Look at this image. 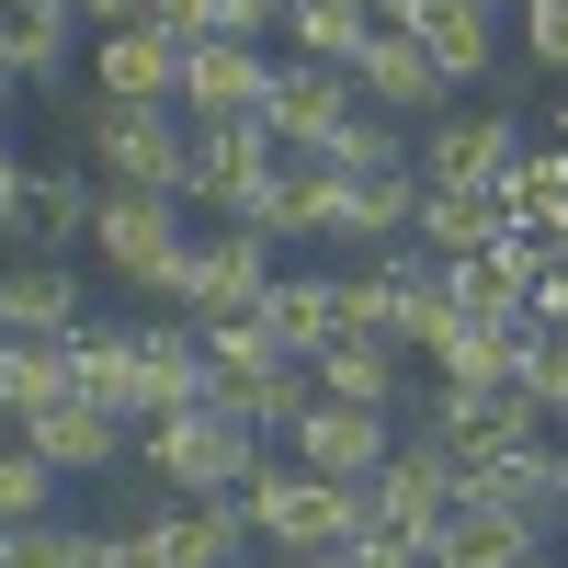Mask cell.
Instances as JSON below:
<instances>
[{
    "label": "cell",
    "mask_w": 568,
    "mask_h": 568,
    "mask_svg": "<svg viewBox=\"0 0 568 568\" xmlns=\"http://www.w3.org/2000/svg\"><path fill=\"white\" fill-rule=\"evenodd\" d=\"M136 466L149 478H171L182 500H240L251 478H262V433L240 409H216V398H194V409H160V420H136Z\"/></svg>",
    "instance_id": "6da1fadb"
},
{
    "label": "cell",
    "mask_w": 568,
    "mask_h": 568,
    "mask_svg": "<svg viewBox=\"0 0 568 568\" xmlns=\"http://www.w3.org/2000/svg\"><path fill=\"white\" fill-rule=\"evenodd\" d=\"M205 364H216V409H240L251 433H296V409L318 398L307 353L273 342L262 318H205Z\"/></svg>",
    "instance_id": "7a4b0ae2"
},
{
    "label": "cell",
    "mask_w": 568,
    "mask_h": 568,
    "mask_svg": "<svg viewBox=\"0 0 568 568\" xmlns=\"http://www.w3.org/2000/svg\"><path fill=\"white\" fill-rule=\"evenodd\" d=\"M91 171L114 194H182L194 205V114L182 103H91Z\"/></svg>",
    "instance_id": "3957f363"
},
{
    "label": "cell",
    "mask_w": 568,
    "mask_h": 568,
    "mask_svg": "<svg viewBox=\"0 0 568 568\" xmlns=\"http://www.w3.org/2000/svg\"><path fill=\"white\" fill-rule=\"evenodd\" d=\"M240 500H251V535H262V546H353V535L375 524V511H364V489L318 478V466H296V455H284V466H262Z\"/></svg>",
    "instance_id": "277c9868"
},
{
    "label": "cell",
    "mask_w": 568,
    "mask_h": 568,
    "mask_svg": "<svg viewBox=\"0 0 568 568\" xmlns=\"http://www.w3.org/2000/svg\"><path fill=\"white\" fill-rule=\"evenodd\" d=\"M273 284H284V273H273V240H262V227H216V240H194V251L171 262L160 296L194 307V329H205V318H262Z\"/></svg>",
    "instance_id": "5b68a950"
},
{
    "label": "cell",
    "mask_w": 568,
    "mask_h": 568,
    "mask_svg": "<svg viewBox=\"0 0 568 568\" xmlns=\"http://www.w3.org/2000/svg\"><path fill=\"white\" fill-rule=\"evenodd\" d=\"M455 500H466V478H455V444L433 433V420H420V433L375 466V489H364V511H375L387 535H409V546H433V535L455 524Z\"/></svg>",
    "instance_id": "8992f818"
},
{
    "label": "cell",
    "mask_w": 568,
    "mask_h": 568,
    "mask_svg": "<svg viewBox=\"0 0 568 568\" xmlns=\"http://www.w3.org/2000/svg\"><path fill=\"white\" fill-rule=\"evenodd\" d=\"M91 251H103V273H114V284H149V296H160L171 262L194 251V240H182V194H114V182H103Z\"/></svg>",
    "instance_id": "52a82bcc"
},
{
    "label": "cell",
    "mask_w": 568,
    "mask_h": 568,
    "mask_svg": "<svg viewBox=\"0 0 568 568\" xmlns=\"http://www.w3.org/2000/svg\"><path fill=\"white\" fill-rule=\"evenodd\" d=\"M353 114H364V80H353V69H329V58H284V69H273V103H262V125H273L296 160H329Z\"/></svg>",
    "instance_id": "ba28073f"
},
{
    "label": "cell",
    "mask_w": 568,
    "mask_h": 568,
    "mask_svg": "<svg viewBox=\"0 0 568 568\" xmlns=\"http://www.w3.org/2000/svg\"><path fill=\"white\" fill-rule=\"evenodd\" d=\"M296 160L284 136L262 125V114H216V125H194V205H216V216H240L262 182Z\"/></svg>",
    "instance_id": "9c48e42d"
},
{
    "label": "cell",
    "mask_w": 568,
    "mask_h": 568,
    "mask_svg": "<svg viewBox=\"0 0 568 568\" xmlns=\"http://www.w3.org/2000/svg\"><path fill=\"white\" fill-rule=\"evenodd\" d=\"M284 444H296V466H318V478H342V489H375V466L398 455L387 409H353V398H307Z\"/></svg>",
    "instance_id": "30bf717a"
},
{
    "label": "cell",
    "mask_w": 568,
    "mask_h": 568,
    "mask_svg": "<svg viewBox=\"0 0 568 568\" xmlns=\"http://www.w3.org/2000/svg\"><path fill=\"white\" fill-rule=\"evenodd\" d=\"M91 216H103V182L69 171V160H23L12 205H0V227H12L23 251H69V240H91Z\"/></svg>",
    "instance_id": "8fae6325"
},
{
    "label": "cell",
    "mask_w": 568,
    "mask_h": 568,
    "mask_svg": "<svg viewBox=\"0 0 568 568\" xmlns=\"http://www.w3.org/2000/svg\"><path fill=\"white\" fill-rule=\"evenodd\" d=\"M353 80H364V103H375V114H398V125H433V114L455 103V80L433 69V45H420L409 23H375V45L353 58Z\"/></svg>",
    "instance_id": "7c38bea8"
},
{
    "label": "cell",
    "mask_w": 568,
    "mask_h": 568,
    "mask_svg": "<svg viewBox=\"0 0 568 568\" xmlns=\"http://www.w3.org/2000/svg\"><path fill=\"white\" fill-rule=\"evenodd\" d=\"M273 69L284 58H262V45H240V34H194V45H182V114H194V125L262 114L273 103Z\"/></svg>",
    "instance_id": "4fadbf2b"
},
{
    "label": "cell",
    "mask_w": 568,
    "mask_h": 568,
    "mask_svg": "<svg viewBox=\"0 0 568 568\" xmlns=\"http://www.w3.org/2000/svg\"><path fill=\"white\" fill-rule=\"evenodd\" d=\"M535 136L511 114H433L420 125V182H511Z\"/></svg>",
    "instance_id": "5bb4252c"
},
{
    "label": "cell",
    "mask_w": 568,
    "mask_h": 568,
    "mask_svg": "<svg viewBox=\"0 0 568 568\" xmlns=\"http://www.w3.org/2000/svg\"><path fill=\"white\" fill-rule=\"evenodd\" d=\"M433 433L455 455H511V444H546V398H524V387H433Z\"/></svg>",
    "instance_id": "9a60e30c"
},
{
    "label": "cell",
    "mask_w": 568,
    "mask_h": 568,
    "mask_svg": "<svg viewBox=\"0 0 568 568\" xmlns=\"http://www.w3.org/2000/svg\"><path fill=\"white\" fill-rule=\"evenodd\" d=\"M511 240V182H420V251L466 262V251H500Z\"/></svg>",
    "instance_id": "2e32d148"
},
{
    "label": "cell",
    "mask_w": 568,
    "mask_h": 568,
    "mask_svg": "<svg viewBox=\"0 0 568 568\" xmlns=\"http://www.w3.org/2000/svg\"><path fill=\"white\" fill-rule=\"evenodd\" d=\"M12 433L58 466V478H114L125 466V433L136 420H114V409H91V398H58V409H34V420H12Z\"/></svg>",
    "instance_id": "e0dca14e"
},
{
    "label": "cell",
    "mask_w": 568,
    "mask_h": 568,
    "mask_svg": "<svg viewBox=\"0 0 568 568\" xmlns=\"http://www.w3.org/2000/svg\"><path fill=\"white\" fill-rule=\"evenodd\" d=\"M91 91L103 103H182V34H160V23L103 34L91 45Z\"/></svg>",
    "instance_id": "ac0fdd59"
},
{
    "label": "cell",
    "mask_w": 568,
    "mask_h": 568,
    "mask_svg": "<svg viewBox=\"0 0 568 568\" xmlns=\"http://www.w3.org/2000/svg\"><path fill=\"white\" fill-rule=\"evenodd\" d=\"M0 329H12V342H69V329H91V318H80V284H69L58 251L0 262Z\"/></svg>",
    "instance_id": "d6986e66"
},
{
    "label": "cell",
    "mask_w": 568,
    "mask_h": 568,
    "mask_svg": "<svg viewBox=\"0 0 568 568\" xmlns=\"http://www.w3.org/2000/svg\"><path fill=\"white\" fill-rule=\"evenodd\" d=\"M409 34L433 45V69L455 91L489 80V58H500V12H489V0H409Z\"/></svg>",
    "instance_id": "ffe728a7"
},
{
    "label": "cell",
    "mask_w": 568,
    "mask_h": 568,
    "mask_svg": "<svg viewBox=\"0 0 568 568\" xmlns=\"http://www.w3.org/2000/svg\"><path fill=\"white\" fill-rule=\"evenodd\" d=\"M375 262H387V342L398 353H433L444 342V329H455V284H444V262L433 251H375Z\"/></svg>",
    "instance_id": "44dd1931"
},
{
    "label": "cell",
    "mask_w": 568,
    "mask_h": 568,
    "mask_svg": "<svg viewBox=\"0 0 568 568\" xmlns=\"http://www.w3.org/2000/svg\"><path fill=\"white\" fill-rule=\"evenodd\" d=\"M420 227V171H375V182H342L329 171V240H409Z\"/></svg>",
    "instance_id": "7402d4cb"
},
{
    "label": "cell",
    "mask_w": 568,
    "mask_h": 568,
    "mask_svg": "<svg viewBox=\"0 0 568 568\" xmlns=\"http://www.w3.org/2000/svg\"><path fill=\"white\" fill-rule=\"evenodd\" d=\"M69 364H80V398H91V409L149 420V364H136V329H69Z\"/></svg>",
    "instance_id": "603a6c76"
},
{
    "label": "cell",
    "mask_w": 568,
    "mask_h": 568,
    "mask_svg": "<svg viewBox=\"0 0 568 568\" xmlns=\"http://www.w3.org/2000/svg\"><path fill=\"white\" fill-rule=\"evenodd\" d=\"M240 546H262L251 500H182V511H160V557L171 568H240Z\"/></svg>",
    "instance_id": "cb8c5ba5"
},
{
    "label": "cell",
    "mask_w": 568,
    "mask_h": 568,
    "mask_svg": "<svg viewBox=\"0 0 568 568\" xmlns=\"http://www.w3.org/2000/svg\"><path fill=\"white\" fill-rule=\"evenodd\" d=\"M318 398H353V409H387L398 398V342H375V329H342L318 364H307Z\"/></svg>",
    "instance_id": "d4e9b609"
},
{
    "label": "cell",
    "mask_w": 568,
    "mask_h": 568,
    "mask_svg": "<svg viewBox=\"0 0 568 568\" xmlns=\"http://www.w3.org/2000/svg\"><path fill=\"white\" fill-rule=\"evenodd\" d=\"M524 546H546V524H524V511H500V500H455V524L433 535L444 568H500V557H524Z\"/></svg>",
    "instance_id": "484cf974"
},
{
    "label": "cell",
    "mask_w": 568,
    "mask_h": 568,
    "mask_svg": "<svg viewBox=\"0 0 568 568\" xmlns=\"http://www.w3.org/2000/svg\"><path fill=\"white\" fill-rule=\"evenodd\" d=\"M262 329H273V342H296V353L318 364L329 342H342V273H284L273 307H262Z\"/></svg>",
    "instance_id": "4316f807"
},
{
    "label": "cell",
    "mask_w": 568,
    "mask_h": 568,
    "mask_svg": "<svg viewBox=\"0 0 568 568\" xmlns=\"http://www.w3.org/2000/svg\"><path fill=\"white\" fill-rule=\"evenodd\" d=\"M433 387H511V364H524V329H489V318H455L433 353Z\"/></svg>",
    "instance_id": "83f0119b"
},
{
    "label": "cell",
    "mask_w": 568,
    "mask_h": 568,
    "mask_svg": "<svg viewBox=\"0 0 568 568\" xmlns=\"http://www.w3.org/2000/svg\"><path fill=\"white\" fill-rule=\"evenodd\" d=\"M375 0H296V12H284V45H296V58H329V69H353L364 45H375Z\"/></svg>",
    "instance_id": "f1b7e54d"
},
{
    "label": "cell",
    "mask_w": 568,
    "mask_h": 568,
    "mask_svg": "<svg viewBox=\"0 0 568 568\" xmlns=\"http://www.w3.org/2000/svg\"><path fill=\"white\" fill-rule=\"evenodd\" d=\"M511 227H524V240H568V136L524 149V171H511Z\"/></svg>",
    "instance_id": "f546056e"
},
{
    "label": "cell",
    "mask_w": 568,
    "mask_h": 568,
    "mask_svg": "<svg viewBox=\"0 0 568 568\" xmlns=\"http://www.w3.org/2000/svg\"><path fill=\"white\" fill-rule=\"evenodd\" d=\"M58 398H80L69 342H12V364H0V409H12V420H34V409H58Z\"/></svg>",
    "instance_id": "4dcf8cb0"
},
{
    "label": "cell",
    "mask_w": 568,
    "mask_h": 568,
    "mask_svg": "<svg viewBox=\"0 0 568 568\" xmlns=\"http://www.w3.org/2000/svg\"><path fill=\"white\" fill-rule=\"evenodd\" d=\"M69 34H80L69 0H45V12H0V45H12L23 91H34V80H69Z\"/></svg>",
    "instance_id": "1f68e13d"
},
{
    "label": "cell",
    "mask_w": 568,
    "mask_h": 568,
    "mask_svg": "<svg viewBox=\"0 0 568 568\" xmlns=\"http://www.w3.org/2000/svg\"><path fill=\"white\" fill-rule=\"evenodd\" d=\"M329 171H342V182H375V171H420V160H409V125L364 103V114L342 125V149H329Z\"/></svg>",
    "instance_id": "d6a6232c"
},
{
    "label": "cell",
    "mask_w": 568,
    "mask_h": 568,
    "mask_svg": "<svg viewBox=\"0 0 568 568\" xmlns=\"http://www.w3.org/2000/svg\"><path fill=\"white\" fill-rule=\"evenodd\" d=\"M91 524H58V511H45V524H0V568H91Z\"/></svg>",
    "instance_id": "836d02e7"
},
{
    "label": "cell",
    "mask_w": 568,
    "mask_h": 568,
    "mask_svg": "<svg viewBox=\"0 0 568 568\" xmlns=\"http://www.w3.org/2000/svg\"><path fill=\"white\" fill-rule=\"evenodd\" d=\"M45 511H58V466L12 433V444H0V524H45Z\"/></svg>",
    "instance_id": "e575fe53"
},
{
    "label": "cell",
    "mask_w": 568,
    "mask_h": 568,
    "mask_svg": "<svg viewBox=\"0 0 568 568\" xmlns=\"http://www.w3.org/2000/svg\"><path fill=\"white\" fill-rule=\"evenodd\" d=\"M342 329H375V342H387V262H353L342 273Z\"/></svg>",
    "instance_id": "d590c367"
},
{
    "label": "cell",
    "mask_w": 568,
    "mask_h": 568,
    "mask_svg": "<svg viewBox=\"0 0 568 568\" xmlns=\"http://www.w3.org/2000/svg\"><path fill=\"white\" fill-rule=\"evenodd\" d=\"M524 45H535V69L568 80V0H524Z\"/></svg>",
    "instance_id": "8d00e7d4"
},
{
    "label": "cell",
    "mask_w": 568,
    "mask_h": 568,
    "mask_svg": "<svg viewBox=\"0 0 568 568\" xmlns=\"http://www.w3.org/2000/svg\"><path fill=\"white\" fill-rule=\"evenodd\" d=\"M353 568H444V557L409 546V535H387V524H364V535H353Z\"/></svg>",
    "instance_id": "74e56055"
},
{
    "label": "cell",
    "mask_w": 568,
    "mask_h": 568,
    "mask_svg": "<svg viewBox=\"0 0 568 568\" xmlns=\"http://www.w3.org/2000/svg\"><path fill=\"white\" fill-rule=\"evenodd\" d=\"M284 12H296V0H216V34L262 45V34H284Z\"/></svg>",
    "instance_id": "f35d334b"
},
{
    "label": "cell",
    "mask_w": 568,
    "mask_h": 568,
    "mask_svg": "<svg viewBox=\"0 0 568 568\" xmlns=\"http://www.w3.org/2000/svg\"><path fill=\"white\" fill-rule=\"evenodd\" d=\"M91 568H171V557H160V524H125V535H103V546H91Z\"/></svg>",
    "instance_id": "ab89813d"
},
{
    "label": "cell",
    "mask_w": 568,
    "mask_h": 568,
    "mask_svg": "<svg viewBox=\"0 0 568 568\" xmlns=\"http://www.w3.org/2000/svg\"><path fill=\"white\" fill-rule=\"evenodd\" d=\"M149 23H160V34H182V45H194V34H216V0H149Z\"/></svg>",
    "instance_id": "60d3db41"
},
{
    "label": "cell",
    "mask_w": 568,
    "mask_h": 568,
    "mask_svg": "<svg viewBox=\"0 0 568 568\" xmlns=\"http://www.w3.org/2000/svg\"><path fill=\"white\" fill-rule=\"evenodd\" d=\"M80 23H103V34H125V23H149V0H69Z\"/></svg>",
    "instance_id": "b9f144b4"
},
{
    "label": "cell",
    "mask_w": 568,
    "mask_h": 568,
    "mask_svg": "<svg viewBox=\"0 0 568 568\" xmlns=\"http://www.w3.org/2000/svg\"><path fill=\"white\" fill-rule=\"evenodd\" d=\"M273 568H353V546H273Z\"/></svg>",
    "instance_id": "7bdbcfd3"
},
{
    "label": "cell",
    "mask_w": 568,
    "mask_h": 568,
    "mask_svg": "<svg viewBox=\"0 0 568 568\" xmlns=\"http://www.w3.org/2000/svg\"><path fill=\"white\" fill-rule=\"evenodd\" d=\"M23 103V69H12V45H0V114H12Z\"/></svg>",
    "instance_id": "ee69618b"
},
{
    "label": "cell",
    "mask_w": 568,
    "mask_h": 568,
    "mask_svg": "<svg viewBox=\"0 0 568 568\" xmlns=\"http://www.w3.org/2000/svg\"><path fill=\"white\" fill-rule=\"evenodd\" d=\"M12 182H23V149H12V136H0V205H12Z\"/></svg>",
    "instance_id": "f6af8a7d"
},
{
    "label": "cell",
    "mask_w": 568,
    "mask_h": 568,
    "mask_svg": "<svg viewBox=\"0 0 568 568\" xmlns=\"http://www.w3.org/2000/svg\"><path fill=\"white\" fill-rule=\"evenodd\" d=\"M500 568H557V557H546V546H524V557H500Z\"/></svg>",
    "instance_id": "bcb514c9"
},
{
    "label": "cell",
    "mask_w": 568,
    "mask_h": 568,
    "mask_svg": "<svg viewBox=\"0 0 568 568\" xmlns=\"http://www.w3.org/2000/svg\"><path fill=\"white\" fill-rule=\"evenodd\" d=\"M489 12H524V0H489Z\"/></svg>",
    "instance_id": "7dc6e473"
},
{
    "label": "cell",
    "mask_w": 568,
    "mask_h": 568,
    "mask_svg": "<svg viewBox=\"0 0 568 568\" xmlns=\"http://www.w3.org/2000/svg\"><path fill=\"white\" fill-rule=\"evenodd\" d=\"M0 364H12V329H0Z\"/></svg>",
    "instance_id": "c3c4849f"
},
{
    "label": "cell",
    "mask_w": 568,
    "mask_h": 568,
    "mask_svg": "<svg viewBox=\"0 0 568 568\" xmlns=\"http://www.w3.org/2000/svg\"><path fill=\"white\" fill-rule=\"evenodd\" d=\"M557 136H568V103H557Z\"/></svg>",
    "instance_id": "681fc988"
},
{
    "label": "cell",
    "mask_w": 568,
    "mask_h": 568,
    "mask_svg": "<svg viewBox=\"0 0 568 568\" xmlns=\"http://www.w3.org/2000/svg\"><path fill=\"white\" fill-rule=\"evenodd\" d=\"M557 433H568V409H557Z\"/></svg>",
    "instance_id": "f907efd6"
}]
</instances>
